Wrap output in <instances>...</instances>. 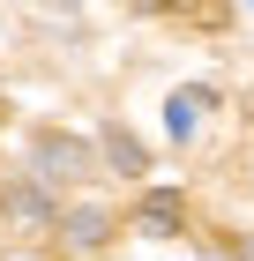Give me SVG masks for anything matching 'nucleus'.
<instances>
[{
  "label": "nucleus",
  "instance_id": "f257e3e1",
  "mask_svg": "<svg viewBox=\"0 0 254 261\" xmlns=\"http://www.w3.org/2000/svg\"><path fill=\"white\" fill-rule=\"evenodd\" d=\"M38 172H45V179H82L90 157H82L75 135H38Z\"/></svg>",
  "mask_w": 254,
  "mask_h": 261
},
{
  "label": "nucleus",
  "instance_id": "f03ea898",
  "mask_svg": "<svg viewBox=\"0 0 254 261\" xmlns=\"http://www.w3.org/2000/svg\"><path fill=\"white\" fill-rule=\"evenodd\" d=\"M0 209H8V224H22V231L53 224V201H45L38 187H8V194H0Z\"/></svg>",
  "mask_w": 254,
  "mask_h": 261
},
{
  "label": "nucleus",
  "instance_id": "7ed1b4c3",
  "mask_svg": "<svg viewBox=\"0 0 254 261\" xmlns=\"http://www.w3.org/2000/svg\"><path fill=\"white\" fill-rule=\"evenodd\" d=\"M179 224H187V201H179L172 187L142 194V231H179Z\"/></svg>",
  "mask_w": 254,
  "mask_h": 261
},
{
  "label": "nucleus",
  "instance_id": "20e7f679",
  "mask_svg": "<svg viewBox=\"0 0 254 261\" xmlns=\"http://www.w3.org/2000/svg\"><path fill=\"white\" fill-rule=\"evenodd\" d=\"M60 231H67V246H105L112 239V217H105V209H67Z\"/></svg>",
  "mask_w": 254,
  "mask_h": 261
},
{
  "label": "nucleus",
  "instance_id": "39448f33",
  "mask_svg": "<svg viewBox=\"0 0 254 261\" xmlns=\"http://www.w3.org/2000/svg\"><path fill=\"white\" fill-rule=\"evenodd\" d=\"M105 164H112V172H127V179H135L142 164H150V149H142V142L127 135V127H112V135H105Z\"/></svg>",
  "mask_w": 254,
  "mask_h": 261
},
{
  "label": "nucleus",
  "instance_id": "423d86ee",
  "mask_svg": "<svg viewBox=\"0 0 254 261\" xmlns=\"http://www.w3.org/2000/svg\"><path fill=\"white\" fill-rule=\"evenodd\" d=\"M165 127H172V135H179V142L195 135V97H172V105H165Z\"/></svg>",
  "mask_w": 254,
  "mask_h": 261
},
{
  "label": "nucleus",
  "instance_id": "0eeeda50",
  "mask_svg": "<svg viewBox=\"0 0 254 261\" xmlns=\"http://www.w3.org/2000/svg\"><path fill=\"white\" fill-rule=\"evenodd\" d=\"M239 261H254V239H247V246H239Z\"/></svg>",
  "mask_w": 254,
  "mask_h": 261
}]
</instances>
